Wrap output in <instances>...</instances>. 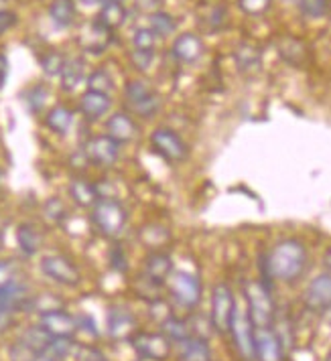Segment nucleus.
Wrapping results in <instances>:
<instances>
[{
	"label": "nucleus",
	"instance_id": "obj_1",
	"mask_svg": "<svg viewBox=\"0 0 331 361\" xmlns=\"http://www.w3.org/2000/svg\"><path fill=\"white\" fill-rule=\"evenodd\" d=\"M307 262H309V254L305 244L297 238H284L272 246L263 260L265 279L277 280L282 284H293L305 274Z\"/></svg>",
	"mask_w": 331,
	"mask_h": 361
},
{
	"label": "nucleus",
	"instance_id": "obj_2",
	"mask_svg": "<svg viewBox=\"0 0 331 361\" xmlns=\"http://www.w3.org/2000/svg\"><path fill=\"white\" fill-rule=\"evenodd\" d=\"M90 217L100 235L112 242H118L128 226V212L118 199H98Z\"/></svg>",
	"mask_w": 331,
	"mask_h": 361
},
{
	"label": "nucleus",
	"instance_id": "obj_3",
	"mask_svg": "<svg viewBox=\"0 0 331 361\" xmlns=\"http://www.w3.org/2000/svg\"><path fill=\"white\" fill-rule=\"evenodd\" d=\"M246 311L256 329L272 327L277 317V305L272 298V290L265 280H250L244 288Z\"/></svg>",
	"mask_w": 331,
	"mask_h": 361
},
{
	"label": "nucleus",
	"instance_id": "obj_4",
	"mask_svg": "<svg viewBox=\"0 0 331 361\" xmlns=\"http://www.w3.org/2000/svg\"><path fill=\"white\" fill-rule=\"evenodd\" d=\"M167 288L169 295L175 300L177 307L181 309H195L203 295V286L198 274L189 272V270H173V274L167 280Z\"/></svg>",
	"mask_w": 331,
	"mask_h": 361
},
{
	"label": "nucleus",
	"instance_id": "obj_5",
	"mask_svg": "<svg viewBox=\"0 0 331 361\" xmlns=\"http://www.w3.org/2000/svg\"><path fill=\"white\" fill-rule=\"evenodd\" d=\"M126 106L134 116L149 120L161 112V98L145 80H133L124 87Z\"/></svg>",
	"mask_w": 331,
	"mask_h": 361
},
{
	"label": "nucleus",
	"instance_id": "obj_6",
	"mask_svg": "<svg viewBox=\"0 0 331 361\" xmlns=\"http://www.w3.org/2000/svg\"><path fill=\"white\" fill-rule=\"evenodd\" d=\"M254 323L250 319L246 307H242L240 302H236V309L232 314V323H230V335H232L234 347L240 355L242 361H256L254 355Z\"/></svg>",
	"mask_w": 331,
	"mask_h": 361
},
{
	"label": "nucleus",
	"instance_id": "obj_7",
	"mask_svg": "<svg viewBox=\"0 0 331 361\" xmlns=\"http://www.w3.org/2000/svg\"><path fill=\"white\" fill-rule=\"evenodd\" d=\"M39 270L43 276H47L59 286L73 288L82 282V272L76 266L71 258H67L64 254H45L39 262Z\"/></svg>",
	"mask_w": 331,
	"mask_h": 361
},
{
	"label": "nucleus",
	"instance_id": "obj_8",
	"mask_svg": "<svg viewBox=\"0 0 331 361\" xmlns=\"http://www.w3.org/2000/svg\"><path fill=\"white\" fill-rule=\"evenodd\" d=\"M234 309H236L234 290L226 282H217L212 290V311H210V323L215 333L219 335L230 333Z\"/></svg>",
	"mask_w": 331,
	"mask_h": 361
},
{
	"label": "nucleus",
	"instance_id": "obj_9",
	"mask_svg": "<svg viewBox=\"0 0 331 361\" xmlns=\"http://www.w3.org/2000/svg\"><path fill=\"white\" fill-rule=\"evenodd\" d=\"M128 341L133 345L136 357L145 361H167L171 357V351H173V343L161 331L159 333L136 331Z\"/></svg>",
	"mask_w": 331,
	"mask_h": 361
},
{
	"label": "nucleus",
	"instance_id": "obj_10",
	"mask_svg": "<svg viewBox=\"0 0 331 361\" xmlns=\"http://www.w3.org/2000/svg\"><path fill=\"white\" fill-rule=\"evenodd\" d=\"M150 147L169 163H183L189 159V147L181 136L171 128H155L150 132Z\"/></svg>",
	"mask_w": 331,
	"mask_h": 361
},
{
	"label": "nucleus",
	"instance_id": "obj_11",
	"mask_svg": "<svg viewBox=\"0 0 331 361\" xmlns=\"http://www.w3.org/2000/svg\"><path fill=\"white\" fill-rule=\"evenodd\" d=\"M120 150L122 148H120L116 140H112L106 134L90 136L82 147V152L85 154L88 163L98 166V169H110V166H114L118 163V159H120Z\"/></svg>",
	"mask_w": 331,
	"mask_h": 361
},
{
	"label": "nucleus",
	"instance_id": "obj_12",
	"mask_svg": "<svg viewBox=\"0 0 331 361\" xmlns=\"http://www.w3.org/2000/svg\"><path fill=\"white\" fill-rule=\"evenodd\" d=\"M31 298H33V293H31L29 284L18 276L0 284V309H4V311H11L15 314L29 312Z\"/></svg>",
	"mask_w": 331,
	"mask_h": 361
},
{
	"label": "nucleus",
	"instance_id": "obj_13",
	"mask_svg": "<svg viewBox=\"0 0 331 361\" xmlns=\"http://www.w3.org/2000/svg\"><path fill=\"white\" fill-rule=\"evenodd\" d=\"M173 258L165 250H152L149 256L145 258L143 266V280L145 284H149L152 290L165 286L169 276L173 274Z\"/></svg>",
	"mask_w": 331,
	"mask_h": 361
},
{
	"label": "nucleus",
	"instance_id": "obj_14",
	"mask_svg": "<svg viewBox=\"0 0 331 361\" xmlns=\"http://www.w3.org/2000/svg\"><path fill=\"white\" fill-rule=\"evenodd\" d=\"M106 331H108V337L114 341L131 339L138 331L134 312L124 305H112L106 312Z\"/></svg>",
	"mask_w": 331,
	"mask_h": 361
},
{
	"label": "nucleus",
	"instance_id": "obj_15",
	"mask_svg": "<svg viewBox=\"0 0 331 361\" xmlns=\"http://www.w3.org/2000/svg\"><path fill=\"white\" fill-rule=\"evenodd\" d=\"M303 305L315 312L327 311L331 307V272L317 274L303 290Z\"/></svg>",
	"mask_w": 331,
	"mask_h": 361
},
{
	"label": "nucleus",
	"instance_id": "obj_16",
	"mask_svg": "<svg viewBox=\"0 0 331 361\" xmlns=\"http://www.w3.org/2000/svg\"><path fill=\"white\" fill-rule=\"evenodd\" d=\"M39 325L45 329L53 339L76 337V333H78L76 314L67 312L64 307H61V309H53V311L41 312V314H39Z\"/></svg>",
	"mask_w": 331,
	"mask_h": 361
},
{
	"label": "nucleus",
	"instance_id": "obj_17",
	"mask_svg": "<svg viewBox=\"0 0 331 361\" xmlns=\"http://www.w3.org/2000/svg\"><path fill=\"white\" fill-rule=\"evenodd\" d=\"M254 355L256 361H284V345L272 327L254 331Z\"/></svg>",
	"mask_w": 331,
	"mask_h": 361
},
{
	"label": "nucleus",
	"instance_id": "obj_18",
	"mask_svg": "<svg viewBox=\"0 0 331 361\" xmlns=\"http://www.w3.org/2000/svg\"><path fill=\"white\" fill-rule=\"evenodd\" d=\"M138 124L133 116L124 110H118L114 114L108 116L106 120V136H110L112 140H116L118 145H131L133 140L138 138Z\"/></svg>",
	"mask_w": 331,
	"mask_h": 361
},
{
	"label": "nucleus",
	"instance_id": "obj_19",
	"mask_svg": "<svg viewBox=\"0 0 331 361\" xmlns=\"http://www.w3.org/2000/svg\"><path fill=\"white\" fill-rule=\"evenodd\" d=\"M171 55L185 66L195 63L203 55V41L195 33H181L173 41Z\"/></svg>",
	"mask_w": 331,
	"mask_h": 361
},
{
	"label": "nucleus",
	"instance_id": "obj_20",
	"mask_svg": "<svg viewBox=\"0 0 331 361\" xmlns=\"http://www.w3.org/2000/svg\"><path fill=\"white\" fill-rule=\"evenodd\" d=\"M110 108H112V98L108 94L85 90L80 98V112L90 122H96V120H102L104 116H108Z\"/></svg>",
	"mask_w": 331,
	"mask_h": 361
},
{
	"label": "nucleus",
	"instance_id": "obj_21",
	"mask_svg": "<svg viewBox=\"0 0 331 361\" xmlns=\"http://www.w3.org/2000/svg\"><path fill=\"white\" fill-rule=\"evenodd\" d=\"M17 246L18 252L25 258H33L39 254L43 246V233L35 226L33 221H23L17 228Z\"/></svg>",
	"mask_w": 331,
	"mask_h": 361
},
{
	"label": "nucleus",
	"instance_id": "obj_22",
	"mask_svg": "<svg viewBox=\"0 0 331 361\" xmlns=\"http://www.w3.org/2000/svg\"><path fill=\"white\" fill-rule=\"evenodd\" d=\"M67 193H69L71 201H73L76 205L83 207V209H92V207L96 205V201L100 199L96 183L83 179V177H73V179L69 180Z\"/></svg>",
	"mask_w": 331,
	"mask_h": 361
},
{
	"label": "nucleus",
	"instance_id": "obj_23",
	"mask_svg": "<svg viewBox=\"0 0 331 361\" xmlns=\"http://www.w3.org/2000/svg\"><path fill=\"white\" fill-rule=\"evenodd\" d=\"M177 361H212V349L207 339L189 337L177 343Z\"/></svg>",
	"mask_w": 331,
	"mask_h": 361
},
{
	"label": "nucleus",
	"instance_id": "obj_24",
	"mask_svg": "<svg viewBox=\"0 0 331 361\" xmlns=\"http://www.w3.org/2000/svg\"><path fill=\"white\" fill-rule=\"evenodd\" d=\"M96 20L100 25H104L108 31H114L118 27H122L126 20V6H122L116 0H102Z\"/></svg>",
	"mask_w": 331,
	"mask_h": 361
},
{
	"label": "nucleus",
	"instance_id": "obj_25",
	"mask_svg": "<svg viewBox=\"0 0 331 361\" xmlns=\"http://www.w3.org/2000/svg\"><path fill=\"white\" fill-rule=\"evenodd\" d=\"M159 327H161V333H163L173 345L181 343L185 339L193 337V335H191V327H189V321L177 317V314H173V312L167 314L165 319L159 323Z\"/></svg>",
	"mask_w": 331,
	"mask_h": 361
},
{
	"label": "nucleus",
	"instance_id": "obj_26",
	"mask_svg": "<svg viewBox=\"0 0 331 361\" xmlns=\"http://www.w3.org/2000/svg\"><path fill=\"white\" fill-rule=\"evenodd\" d=\"M59 80L66 92H73L76 87H80L85 80V61L82 57H66Z\"/></svg>",
	"mask_w": 331,
	"mask_h": 361
},
{
	"label": "nucleus",
	"instance_id": "obj_27",
	"mask_svg": "<svg viewBox=\"0 0 331 361\" xmlns=\"http://www.w3.org/2000/svg\"><path fill=\"white\" fill-rule=\"evenodd\" d=\"M78 17L76 2L73 0H51L49 18L51 23L59 29H69Z\"/></svg>",
	"mask_w": 331,
	"mask_h": 361
},
{
	"label": "nucleus",
	"instance_id": "obj_28",
	"mask_svg": "<svg viewBox=\"0 0 331 361\" xmlns=\"http://www.w3.org/2000/svg\"><path fill=\"white\" fill-rule=\"evenodd\" d=\"M45 126H47L51 132L64 136V134H67L69 128L73 126V110L64 106V104L53 106L49 112L45 114Z\"/></svg>",
	"mask_w": 331,
	"mask_h": 361
},
{
	"label": "nucleus",
	"instance_id": "obj_29",
	"mask_svg": "<svg viewBox=\"0 0 331 361\" xmlns=\"http://www.w3.org/2000/svg\"><path fill=\"white\" fill-rule=\"evenodd\" d=\"M234 59H236V66L240 71H244V73L256 71L260 67V61H263V51L252 43H240L236 47Z\"/></svg>",
	"mask_w": 331,
	"mask_h": 361
},
{
	"label": "nucleus",
	"instance_id": "obj_30",
	"mask_svg": "<svg viewBox=\"0 0 331 361\" xmlns=\"http://www.w3.org/2000/svg\"><path fill=\"white\" fill-rule=\"evenodd\" d=\"M279 55L291 66H303L307 57V47L295 37H282L279 41Z\"/></svg>",
	"mask_w": 331,
	"mask_h": 361
},
{
	"label": "nucleus",
	"instance_id": "obj_31",
	"mask_svg": "<svg viewBox=\"0 0 331 361\" xmlns=\"http://www.w3.org/2000/svg\"><path fill=\"white\" fill-rule=\"evenodd\" d=\"M17 339L20 341V343L27 345V347H31V349L37 351V353H41V351H45V349L49 347L53 337H51L49 333L37 323V325H31V327L23 329V331L18 333Z\"/></svg>",
	"mask_w": 331,
	"mask_h": 361
},
{
	"label": "nucleus",
	"instance_id": "obj_32",
	"mask_svg": "<svg viewBox=\"0 0 331 361\" xmlns=\"http://www.w3.org/2000/svg\"><path fill=\"white\" fill-rule=\"evenodd\" d=\"M149 29L157 37L165 39V37H171V35L177 31V20L173 15L169 13H163V11H157L149 17Z\"/></svg>",
	"mask_w": 331,
	"mask_h": 361
},
{
	"label": "nucleus",
	"instance_id": "obj_33",
	"mask_svg": "<svg viewBox=\"0 0 331 361\" xmlns=\"http://www.w3.org/2000/svg\"><path fill=\"white\" fill-rule=\"evenodd\" d=\"M43 219L49 224V226H64L67 219V207L66 203L59 197H51L43 203Z\"/></svg>",
	"mask_w": 331,
	"mask_h": 361
},
{
	"label": "nucleus",
	"instance_id": "obj_34",
	"mask_svg": "<svg viewBox=\"0 0 331 361\" xmlns=\"http://www.w3.org/2000/svg\"><path fill=\"white\" fill-rule=\"evenodd\" d=\"M299 11L305 18H323L331 13V0H299Z\"/></svg>",
	"mask_w": 331,
	"mask_h": 361
},
{
	"label": "nucleus",
	"instance_id": "obj_35",
	"mask_svg": "<svg viewBox=\"0 0 331 361\" xmlns=\"http://www.w3.org/2000/svg\"><path fill=\"white\" fill-rule=\"evenodd\" d=\"M88 90L92 92H100V94H108L114 90V82L110 78V73L106 69H96L88 75Z\"/></svg>",
	"mask_w": 331,
	"mask_h": 361
},
{
	"label": "nucleus",
	"instance_id": "obj_36",
	"mask_svg": "<svg viewBox=\"0 0 331 361\" xmlns=\"http://www.w3.org/2000/svg\"><path fill=\"white\" fill-rule=\"evenodd\" d=\"M66 63V57L57 51H47L43 57H41V67L43 71L49 75V78H59L61 75V69Z\"/></svg>",
	"mask_w": 331,
	"mask_h": 361
},
{
	"label": "nucleus",
	"instance_id": "obj_37",
	"mask_svg": "<svg viewBox=\"0 0 331 361\" xmlns=\"http://www.w3.org/2000/svg\"><path fill=\"white\" fill-rule=\"evenodd\" d=\"M108 264L118 274H124L128 270V254H126V250H124L122 244H118V242L112 244L110 252H108Z\"/></svg>",
	"mask_w": 331,
	"mask_h": 361
},
{
	"label": "nucleus",
	"instance_id": "obj_38",
	"mask_svg": "<svg viewBox=\"0 0 331 361\" xmlns=\"http://www.w3.org/2000/svg\"><path fill=\"white\" fill-rule=\"evenodd\" d=\"M157 45V35L150 31L149 27H138L133 33V47L136 51H152Z\"/></svg>",
	"mask_w": 331,
	"mask_h": 361
},
{
	"label": "nucleus",
	"instance_id": "obj_39",
	"mask_svg": "<svg viewBox=\"0 0 331 361\" xmlns=\"http://www.w3.org/2000/svg\"><path fill=\"white\" fill-rule=\"evenodd\" d=\"M76 361H108V357L100 351L98 347L94 345L78 343L76 345V351H73V357Z\"/></svg>",
	"mask_w": 331,
	"mask_h": 361
},
{
	"label": "nucleus",
	"instance_id": "obj_40",
	"mask_svg": "<svg viewBox=\"0 0 331 361\" xmlns=\"http://www.w3.org/2000/svg\"><path fill=\"white\" fill-rule=\"evenodd\" d=\"M37 355H39L37 351H33L25 343H20L18 339H15L8 347V361H35Z\"/></svg>",
	"mask_w": 331,
	"mask_h": 361
},
{
	"label": "nucleus",
	"instance_id": "obj_41",
	"mask_svg": "<svg viewBox=\"0 0 331 361\" xmlns=\"http://www.w3.org/2000/svg\"><path fill=\"white\" fill-rule=\"evenodd\" d=\"M270 4H272V0H238L240 11L250 15V17L265 15L266 11L270 8Z\"/></svg>",
	"mask_w": 331,
	"mask_h": 361
},
{
	"label": "nucleus",
	"instance_id": "obj_42",
	"mask_svg": "<svg viewBox=\"0 0 331 361\" xmlns=\"http://www.w3.org/2000/svg\"><path fill=\"white\" fill-rule=\"evenodd\" d=\"M27 104H29V108L33 110V112H39L41 108H43V104H45V99H47V90L43 87V85H35L29 90V94H27Z\"/></svg>",
	"mask_w": 331,
	"mask_h": 361
},
{
	"label": "nucleus",
	"instance_id": "obj_43",
	"mask_svg": "<svg viewBox=\"0 0 331 361\" xmlns=\"http://www.w3.org/2000/svg\"><path fill=\"white\" fill-rule=\"evenodd\" d=\"M76 321H78V331H85L90 337H98L100 335L98 325H96V321H94L92 314L80 312V314H76Z\"/></svg>",
	"mask_w": 331,
	"mask_h": 361
},
{
	"label": "nucleus",
	"instance_id": "obj_44",
	"mask_svg": "<svg viewBox=\"0 0 331 361\" xmlns=\"http://www.w3.org/2000/svg\"><path fill=\"white\" fill-rule=\"evenodd\" d=\"M152 59H155V53L152 51H136L134 49L131 53V61H133V66L136 69H140V71H147L152 63Z\"/></svg>",
	"mask_w": 331,
	"mask_h": 361
},
{
	"label": "nucleus",
	"instance_id": "obj_45",
	"mask_svg": "<svg viewBox=\"0 0 331 361\" xmlns=\"http://www.w3.org/2000/svg\"><path fill=\"white\" fill-rule=\"evenodd\" d=\"M18 266L15 260H0V284L18 276Z\"/></svg>",
	"mask_w": 331,
	"mask_h": 361
},
{
	"label": "nucleus",
	"instance_id": "obj_46",
	"mask_svg": "<svg viewBox=\"0 0 331 361\" xmlns=\"http://www.w3.org/2000/svg\"><path fill=\"white\" fill-rule=\"evenodd\" d=\"M15 23H17V15L15 13H11V11L0 13V35H4L11 27H15Z\"/></svg>",
	"mask_w": 331,
	"mask_h": 361
},
{
	"label": "nucleus",
	"instance_id": "obj_47",
	"mask_svg": "<svg viewBox=\"0 0 331 361\" xmlns=\"http://www.w3.org/2000/svg\"><path fill=\"white\" fill-rule=\"evenodd\" d=\"M134 4L140 8V11H145V13H157L159 11V4H161V0H133Z\"/></svg>",
	"mask_w": 331,
	"mask_h": 361
},
{
	"label": "nucleus",
	"instance_id": "obj_48",
	"mask_svg": "<svg viewBox=\"0 0 331 361\" xmlns=\"http://www.w3.org/2000/svg\"><path fill=\"white\" fill-rule=\"evenodd\" d=\"M13 323H15V312L0 309V333H4L6 329H11Z\"/></svg>",
	"mask_w": 331,
	"mask_h": 361
},
{
	"label": "nucleus",
	"instance_id": "obj_49",
	"mask_svg": "<svg viewBox=\"0 0 331 361\" xmlns=\"http://www.w3.org/2000/svg\"><path fill=\"white\" fill-rule=\"evenodd\" d=\"M4 78H6V57L0 55V87L4 83Z\"/></svg>",
	"mask_w": 331,
	"mask_h": 361
},
{
	"label": "nucleus",
	"instance_id": "obj_50",
	"mask_svg": "<svg viewBox=\"0 0 331 361\" xmlns=\"http://www.w3.org/2000/svg\"><path fill=\"white\" fill-rule=\"evenodd\" d=\"M35 361H61V360H57L55 355H51L49 351L45 349V351H41V353L37 355V360H35Z\"/></svg>",
	"mask_w": 331,
	"mask_h": 361
},
{
	"label": "nucleus",
	"instance_id": "obj_51",
	"mask_svg": "<svg viewBox=\"0 0 331 361\" xmlns=\"http://www.w3.org/2000/svg\"><path fill=\"white\" fill-rule=\"evenodd\" d=\"M11 6V0H0V13H6Z\"/></svg>",
	"mask_w": 331,
	"mask_h": 361
},
{
	"label": "nucleus",
	"instance_id": "obj_52",
	"mask_svg": "<svg viewBox=\"0 0 331 361\" xmlns=\"http://www.w3.org/2000/svg\"><path fill=\"white\" fill-rule=\"evenodd\" d=\"M83 6H96V4H100L102 0H80Z\"/></svg>",
	"mask_w": 331,
	"mask_h": 361
},
{
	"label": "nucleus",
	"instance_id": "obj_53",
	"mask_svg": "<svg viewBox=\"0 0 331 361\" xmlns=\"http://www.w3.org/2000/svg\"><path fill=\"white\" fill-rule=\"evenodd\" d=\"M323 314H325V321H327V325L331 327V307L327 309V311H323Z\"/></svg>",
	"mask_w": 331,
	"mask_h": 361
},
{
	"label": "nucleus",
	"instance_id": "obj_54",
	"mask_svg": "<svg viewBox=\"0 0 331 361\" xmlns=\"http://www.w3.org/2000/svg\"><path fill=\"white\" fill-rule=\"evenodd\" d=\"M2 242H4V226L0 221V247H2Z\"/></svg>",
	"mask_w": 331,
	"mask_h": 361
},
{
	"label": "nucleus",
	"instance_id": "obj_55",
	"mask_svg": "<svg viewBox=\"0 0 331 361\" xmlns=\"http://www.w3.org/2000/svg\"><path fill=\"white\" fill-rule=\"evenodd\" d=\"M116 2H120L122 6H126V4H128V2H133V0H116Z\"/></svg>",
	"mask_w": 331,
	"mask_h": 361
},
{
	"label": "nucleus",
	"instance_id": "obj_56",
	"mask_svg": "<svg viewBox=\"0 0 331 361\" xmlns=\"http://www.w3.org/2000/svg\"><path fill=\"white\" fill-rule=\"evenodd\" d=\"M0 177H2V173H0Z\"/></svg>",
	"mask_w": 331,
	"mask_h": 361
}]
</instances>
